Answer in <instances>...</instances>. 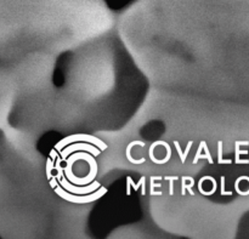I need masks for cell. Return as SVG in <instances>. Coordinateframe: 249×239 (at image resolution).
Returning <instances> with one entry per match:
<instances>
[{
  "instance_id": "obj_4",
  "label": "cell",
  "mask_w": 249,
  "mask_h": 239,
  "mask_svg": "<svg viewBox=\"0 0 249 239\" xmlns=\"http://www.w3.org/2000/svg\"><path fill=\"white\" fill-rule=\"evenodd\" d=\"M60 185L66 189V191L74 194H90L92 193V192L97 191V189L101 187V184L97 181L91 182V184L89 185H85V186H78V185L72 184L66 176H63L62 179L60 180Z\"/></svg>"
},
{
  "instance_id": "obj_2",
  "label": "cell",
  "mask_w": 249,
  "mask_h": 239,
  "mask_svg": "<svg viewBox=\"0 0 249 239\" xmlns=\"http://www.w3.org/2000/svg\"><path fill=\"white\" fill-rule=\"evenodd\" d=\"M75 142L92 143V145L99 147L101 151H106L107 148H108V146H107L104 141L100 140L99 137H96V136L88 135V134H74V135H70L67 136V137H63L61 141H58V142L55 145V150H57L58 152H61L63 148Z\"/></svg>"
},
{
  "instance_id": "obj_18",
  "label": "cell",
  "mask_w": 249,
  "mask_h": 239,
  "mask_svg": "<svg viewBox=\"0 0 249 239\" xmlns=\"http://www.w3.org/2000/svg\"><path fill=\"white\" fill-rule=\"evenodd\" d=\"M236 143H238L240 146H249L248 141H236Z\"/></svg>"
},
{
  "instance_id": "obj_15",
  "label": "cell",
  "mask_w": 249,
  "mask_h": 239,
  "mask_svg": "<svg viewBox=\"0 0 249 239\" xmlns=\"http://www.w3.org/2000/svg\"><path fill=\"white\" fill-rule=\"evenodd\" d=\"M174 145H175V148H177V151H178V154H179V157H180V160H181L182 158H184V152H182L181 147H180V143L178 142V141H174Z\"/></svg>"
},
{
  "instance_id": "obj_8",
  "label": "cell",
  "mask_w": 249,
  "mask_h": 239,
  "mask_svg": "<svg viewBox=\"0 0 249 239\" xmlns=\"http://www.w3.org/2000/svg\"><path fill=\"white\" fill-rule=\"evenodd\" d=\"M131 1H133V0H106V2L109 5V7H112V9L114 10L122 9V7L130 4Z\"/></svg>"
},
{
  "instance_id": "obj_3",
  "label": "cell",
  "mask_w": 249,
  "mask_h": 239,
  "mask_svg": "<svg viewBox=\"0 0 249 239\" xmlns=\"http://www.w3.org/2000/svg\"><path fill=\"white\" fill-rule=\"evenodd\" d=\"M79 151H84V152L91 153L94 157H97V155L101 154V152H102L99 147H96V146L92 145V143L75 142V143H72V145H70V146H67V147L63 148V150L60 152V155L63 158V162H66V159H67L71 154H73L74 152H79Z\"/></svg>"
},
{
  "instance_id": "obj_5",
  "label": "cell",
  "mask_w": 249,
  "mask_h": 239,
  "mask_svg": "<svg viewBox=\"0 0 249 239\" xmlns=\"http://www.w3.org/2000/svg\"><path fill=\"white\" fill-rule=\"evenodd\" d=\"M199 159H207L208 160L209 164H213L214 163V160H213V158H212V154H211V152H209V148H208V146H207L206 141H201V143H199L198 151H197L196 155H195L194 164L196 165L197 163H198Z\"/></svg>"
},
{
  "instance_id": "obj_13",
  "label": "cell",
  "mask_w": 249,
  "mask_h": 239,
  "mask_svg": "<svg viewBox=\"0 0 249 239\" xmlns=\"http://www.w3.org/2000/svg\"><path fill=\"white\" fill-rule=\"evenodd\" d=\"M220 181H221V185H220L221 196H232V192H226L225 191V176H221Z\"/></svg>"
},
{
  "instance_id": "obj_10",
  "label": "cell",
  "mask_w": 249,
  "mask_h": 239,
  "mask_svg": "<svg viewBox=\"0 0 249 239\" xmlns=\"http://www.w3.org/2000/svg\"><path fill=\"white\" fill-rule=\"evenodd\" d=\"M55 163L56 162L51 157L46 159V179H48V181H50L53 177V170L55 169Z\"/></svg>"
},
{
  "instance_id": "obj_20",
  "label": "cell",
  "mask_w": 249,
  "mask_h": 239,
  "mask_svg": "<svg viewBox=\"0 0 249 239\" xmlns=\"http://www.w3.org/2000/svg\"><path fill=\"white\" fill-rule=\"evenodd\" d=\"M151 194H152V196H160V194H162V192H155L152 189V191H151Z\"/></svg>"
},
{
  "instance_id": "obj_19",
  "label": "cell",
  "mask_w": 249,
  "mask_h": 239,
  "mask_svg": "<svg viewBox=\"0 0 249 239\" xmlns=\"http://www.w3.org/2000/svg\"><path fill=\"white\" fill-rule=\"evenodd\" d=\"M155 187H162L160 184H155V181H151V188H155Z\"/></svg>"
},
{
  "instance_id": "obj_7",
  "label": "cell",
  "mask_w": 249,
  "mask_h": 239,
  "mask_svg": "<svg viewBox=\"0 0 249 239\" xmlns=\"http://www.w3.org/2000/svg\"><path fill=\"white\" fill-rule=\"evenodd\" d=\"M134 146H141V147H143L145 146V143L141 142V141H131L130 143H129L128 146H126V151H125V155L126 158H128V160L130 163H133V164H142V163H145V158H141V159H134L133 157H131V148L134 147Z\"/></svg>"
},
{
  "instance_id": "obj_17",
  "label": "cell",
  "mask_w": 249,
  "mask_h": 239,
  "mask_svg": "<svg viewBox=\"0 0 249 239\" xmlns=\"http://www.w3.org/2000/svg\"><path fill=\"white\" fill-rule=\"evenodd\" d=\"M235 164H249V159H235Z\"/></svg>"
},
{
  "instance_id": "obj_6",
  "label": "cell",
  "mask_w": 249,
  "mask_h": 239,
  "mask_svg": "<svg viewBox=\"0 0 249 239\" xmlns=\"http://www.w3.org/2000/svg\"><path fill=\"white\" fill-rule=\"evenodd\" d=\"M145 180H146L145 176H142L140 179V181H139L138 184H135V182L133 181V179H131L130 176L126 177V194H128V196H130V187L133 186L135 191H138V189L141 187V188H142V191H141V196H145V194H146Z\"/></svg>"
},
{
  "instance_id": "obj_12",
  "label": "cell",
  "mask_w": 249,
  "mask_h": 239,
  "mask_svg": "<svg viewBox=\"0 0 249 239\" xmlns=\"http://www.w3.org/2000/svg\"><path fill=\"white\" fill-rule=\"evenodd\" d=\"M164 180H165V181H169L170 182V185H169V194H170V196H173V194H174V181L179 180V177H178V176H164Z\"/></svg>"
},
{
  "instance_id": "obj_1",
  "label": "cell",
  "mask_w": 249,
  "mask_h": 239,
  "mask_svg": "<svg viewBox=\"0 0 249 239\" xmlns=\"http://www.w3.org/2000/svg\"><path fill=\"white\" fill-rule=\"evenodd\" d=\"M55 193L57 194L58 197H61L65 201L70 202V203H74V204H88V203H92V202L97 201V199L102 198L105 194L107 193V188L106 187L101 186L97 191L92 192L90 194H74L71 193V192L66 191L61 185H58L57 187L55 188Z\"/></svg>"
},
{
  "instance_id": "obj_9",
  "label": "cell",
  "mask_w": 249,
  "mask_h": 239,
  "mask_svg": "<svg viewBox=\"0 0 249 239\" xmlns=\"http://www.w3.org/2000/svg\"><path fill=\"white\" fill-rule=\"evenodd\" d=\"M185 181H186V176H182L181 177V194L182 196H186V191H187L190 193V196H195L194 191H192V187L195 186V180H192L190 185L185 184Z\"/></svg>"
},
{
  "instance_id": "obj_11",
  "label": "cell",
  "mask_w": 249,
  "mask_h": 239,
  "mask_svg": "<svg viewBox=\"0 0 249 239\" xmlns=\"http://www.w3.org/2000/svg\"><path fill=\"white\" fill-rule=\"evenodd\" d=\"M218 163L219 164H231L232 159H224L223 158V141L218 142Z\"/></svg>"
},
{
  "instance_id": "obj_14",
  "label": "cell",
  "mask_w": 249,
  "mask_h": 239,
  "mask_svg": "<svg viewBox=\"0 0 249 239\" xmlns=\"http://www.w3.org/2000/svg\"><path fill=\"white\" fill-rule=\"evenodd\" d=\"M192 145H194V142H192V141H189V143H187V146H186V151L184 152V158H182V160H181L182 164H185V162H186L187 155H189V152H190V150H191Z\"/></svg>"
},
{
  "instance_id": "obj_16",
  "label": "cell",
  "mask_w": 249,
  "mask_h": 239,
  "mask_svg": "<svg viewBox=\"0 0 249 239\" xmlns=\"http://www.w3.org/2000/svg\"><path fill=\"white\" fill-rule=\"evenodd\" d=\"M58 154H60V152H58L57 150H53V151H51L50 154H49V155H50V157L53 158V160H56L58 157H60V155H58Z\"/></svg>"
}]
</instances>
